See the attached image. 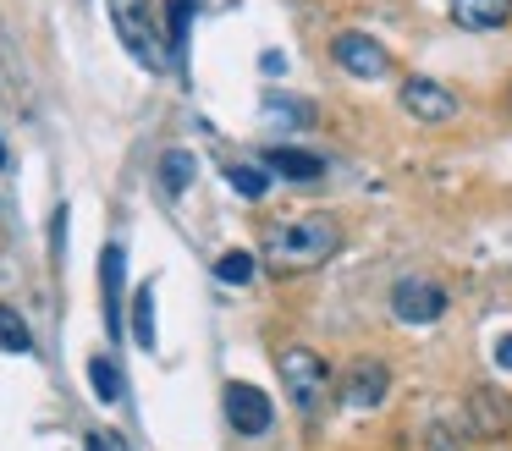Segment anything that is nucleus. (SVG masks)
<instances>
[{
    "mask_svg": "<svg viewBox=\"0 0 512 451\" xmlns=\"http://www.w3.org/2000/svg\"><path fill=\"white\" fill-rule=\"evenodd\" d=\"M336 248H342V226H336V215L281 220V226L265 237V270L276 275V281H287V275H309V270H320L325 259H336Z\"/></svg>",
    "mask_w": 512,
    "mask_h": 451,
    "instance_id": "nucleus-1",
    "label": "nucleus"
},
{
    "mask_svg": "<svg viewBox=\"0 0 512 451\" xmlns=\"http://www.w3.org/2000/svg\"><path fill=\"white\" fill-rule=\"evenodd\" d=\"M111 22H116V39L127 44V55L138 66H149V72H166L171 66L166 33H160V17L149 0H111Z\"/></svg>",
    "mask_w": 512,
    "mask_h": 451,
    "instance_id": "nucleus-2",
    "label": "nucleus"
},
{
    "mask_svg": "<svg viewBox=\"0 0 512 451\" xmlns=\"http://www.w3.org/2000/svg\"><path fill=\"white\" fill-rule=\"evenodd\" d=\"M276 369H281V385H287L292 407H298L303 418H320V413H325V402H331V391H336V374L325 369L320 352H309V347H287V352L276 358Z\"/></svg>",
    "mask_w": 512,
    "mask_h": 451,
    "instance_id": "nucleus-3",
    "label": "nucleus"
},
{
    "mask_svg": "<svg viewBox=\"0 0 512 451\" xmlns=\"http://www.w3.org/2000/svg\"><path fill=\"white\" fill-rule=\"evenodd\" d=\"M463 435L468 440H501L512 435V396L496 385H474L463 396Z\"/></svg>",
    "mask_w": 512,
    "mask_h": 451,
    "instance_id": "nucleus-4",
    "label": "nucleus"
},
{
    "mask_svg": "<svg viewBox=\"0 0 512 451\" xmlns=\"http://www.w3.org/2000/svg\"><path fill=\"white\" fill-rule=\"evenodd\" d=\"M391 314H397L402 325H435V319L446 314V286L430 281V275H402V281L391 286Z\"/></svg>",
    "mask_w": 512,
    "mask_h": 451,
    "instance_id": "nucleus-5",
    "label": "nucleus"
},
{
    "mask_svg": "<svg viewBox=\"0 0 512 451\" xmlns=\"http://www.w3.org/2000/svg\"><path fill=\"white\" fill-rule=\"evenodd\" d=\"M391 391V369L380 358H353L342 374H336V396L347 407H380Z\"/></svg>",
    "mask_w": 512,
    "mask_h": 451,
    "instance_id": "nucleus-6",
    "label": "nucleus"
},
{
    "mask_svg": "<svg viewBox=\"0 0 512 451\" xmlns=\"http://www.w3.org/2000/svg\"><path fill=\"white\" fill-rule=\"evenodd\" d=\"M397 99H402V110H408L413 121H424V127H446V121L457 116V94L441 88L435 77H408Z\"/></svg>",
    "mask_w": 512,
    "mask_h": 451,
    "instance_id": "nucleus-7",
    "label": "nucleus"
},
{
    "mask_svg": "<svg viewBox=\"0 0 512 451\" xmlns=\"http://www.w3.org/2000/svg\"><path fill=\"white\" fill-rule=\"evenodd\" d=\"M226 418H232L237 435H265L270 418H276V407H270V396L259 391V385L232 380V385H226Z\"/></svg>",
    "mask_w": 512,
    "mask_h": 451,
    "instance_id": "nucleus-8",
    "label": "nucleus"
},
{
    "mask_svg": "<svg viewBox=\"0 0 512 451\" xmlns=\"http://www.w3.org/2000/svg\"><path fill=\"white\" fill-rule=\"evenodd\" d=\"M331 55L342 61V72H353V77H386L391 72V55L380 50V39H369V33H336V44H331Z\"/></svg>",
    "mask_w": 512,
    "mask_h": 451,
    "instance_id": "nucleus-9",
    "label": "nucleus"
},
{
    "mask_svg": "<svg viewBox=\"0 0 512 451\" xmlns=\"http://www.w3.org/2000/svg\"><path fill=\"white\" fill-rule=\"evenodd\" d=\"M259 165H265L270 176H287V182H320L325 176V160L309 149H292V143H276V149L259 154Z\"/></svg>",
    "mask_w": 512,
    "mask_h": 451,
    "instance_id": "nucleus-10",
    "label": "nucleus"
},
{
    "mask_svg": "<svg viewBox=\"0 0 512 451\" xmlns=\"http://www.w3.org/2000/svg\"><path fill=\"white\" fill-rule=\"evenodd\" d=\"M452 22L468 33H496L512 22V0H452Z\"/></svg>",
    "mask_w": 512,
    "mask_h": 451,
    "instance_id": "nucleus-11",
    "label": "nucleus"
},
{
    "mask_svg": "<svg viewBox=\"0 0 512 451\" xmlns=\"http://www.w3.org/2000/svg\"><path fill=\"white\" fill-rule=\"evenodd\" d=\"M122 275H127V253H122V242H105L100 281H105V325H111V330H122Z\"/></svg>",
    "mask_w": 512,
    "mask_h": 451,
    "instance_id": "nucleus-12",
    "label": "nucleus"
},
{
    "mask_svg": "<svg viewBox=\"0 0 512 451\" xmlns=\"http://www.w3.org/2000/svg\"><path fill=\"white\" fill-rule=\"evenodd\" d=\"M188 182H193V154L188 149H166L160 154V187L177 198V193H188Z\"/></svg>",
    "mask_w": 512,
    "mask_h": 451,
    "instance_id": "nucleus-13",
    "label": "nucleus"
},
{
    "mask_svg": "<svg viewBox=\"0 0 512 451\" xmlns=\"http://www.w3.org/2000/svg\"><path fill=\"white\" fill-rule=\"evenodd\" d=\"M254 275H259V259H254V253H243V248L215 259V281H226V286H248Z\"/></svg>",
    "mask_w": 512,
    "mask_h": 451,
    "instance_id": "nucleus-14",
    "label": "nucleus"
},
{
    "mask_svg": "<svg viewBox=\"0 0 512 451\" xmlns=\"http://www.w3.org/2000/svg\"><path fill=\"white\" fill-rule=\"evenodd\" d=\"M226 182H232L243 198H265L270 171H265V165H254V160H248V165H243V160H232V165H226Z\"/></svg>",
    "mask_w": 512,
    "mask_h": 451,
    "instance_id": "nucleus-15",
    "label": "nucleus"
},
{
    "mask_svg": "<svg viewBox=\"0 0 512 451\" xmlns=\"http://www.w3.org/2000/svg\"><path fill=\"white\" fill-rule=\"evenodd\" d=\"M0 352H34V336H28V319L17 308L0 303Z\"/></svg>",
    "mask_w": 512,
    "mask_h": 451,
    "instance_id": "nucleus-16",
    "label": "nucleus"
},
{
    "mask_svg": "<svg viewBox=\"0 0 512 451\" xmlns=\"http://www.w3.org/2000/svg\"><path fill=\"white\" fill-rule=\"evenodd\" d=\"M133 341L155 347V292L149 286H138V297H133Z\"/></svg>",
    "mask_w": 512,
    "mask_h": 451,
    "instance_id": "nucleus-17",
    "label": "nucleus"
},
{
    "mask_svg": "<svg viewBox=\"0 0 512 451\" xmlns=\"http://www.w3.org/2000/svg\"><path fill=\"white\" fill-rule=\"evenodd\" d=\"M89 380H94V396H100L105 407L122 402V374H116L111 358H89Z\"/></svg>",
    "mask_w": 512,
    "mask_h": 451,
    "instance_id": "nucleus-18",
    "label": "nucleus"
},
{
    "mask_svg": "<svg viewBox=\"0 0 512 451\" xmlns=\"http://www.w3.org/2000/svg\"><path fill=\"white\" fill-rule=\"evenodd\" d=\"M188 22H193V0H171V6H166V44H171V61L182 55V39H188Z\"/></svg>",
    "mask_w": 512,
    "mask_h": 451,
    "instance_id": "nucleus-19",
    "label": "nucleus"
},
{
    "mask_svg": "<svg viewBox=\"0 0 512 451\" xmlns=\"http://www.w3.org/2000/svg\"><path fill=\"white\" fill-rule=\"evenodd\" d=\"M265 110H270V121H292V127H309V121H314V105H309V99H281V94H270Z\"/></svg>",
    "mask_w": 512,
    "mask_h": 451,
    "instance_id": "nucleus-20",
    "label": "nucleus"
},
{
    "mask_svg": "<svg viewBox=\"0 0 512 451\" xmlns=\"http://www.w3.org/2000/svg\"><path fill=\"white\" fill-rule=\"evenodd\" d=\"M496 363H501V369H512V336L496 341Z\"/></svg>",
    "mask_w": 512,
    "mask_h": 451,
    "instance_id": "nucleus-21",
    "label": "nucleus"
},
{
    "mask_svg": "<svg viewBox=\"0 0 512 451\" xmlns=\"http://www.w3.org/2000/svg\"><path fill=\"white\" fill-rule=\"evenodd\" d=\"M89 451H111V446H105V440H89Z\"/></svg>",
    "mask_w": 512,
    "mask_h": 451,
    "instance_id": "nucleus-22",
    "label": "nucleus"
},
{
    "mask_svg": "<svg viewBox=\"0 0 512 451\" xmlns=\"http://www.w3.org/2000/svg\"><path fill=\"white\" fill-rule=\"evenodd\" d=\"M0 165H12V160H6V149H0Z\"/></svg>",
    "mask_w": 512,
    "mask_h": 451,
    "instance_id": "nucleus-23",
    "label": "nucleus"
},
{
    "mask_svg": "<svg viewBox=\"0 0 512 451\" xmlns=\"http://www.w3.org/2000/svg\"><path fill=\"white\" fill-rule=\"evenodd\" d=\"M507 110H512V94H507Z\"/></svg>",
    "mask_w": 512,
    "mask_h": 451,
    "instance_id": "nucleus-24",
    "label": "nucleus"
}]
</instances>
